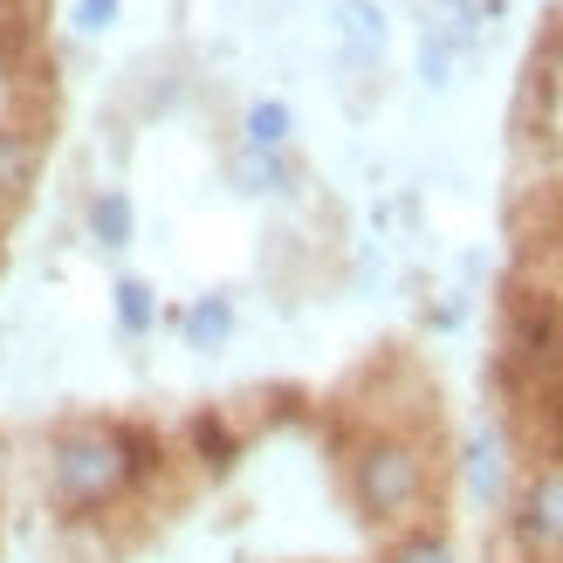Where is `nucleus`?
<instances>
[{
    "label": "nucleus",
    "instance_id": "obj_1",
    "mask_svg": "<svg viewBox=\"0 0 563 563\" xmlns=\"http://www.w3.org/2000/svg\"><path fill=\"white\" fill-rule=\"evenodd\" d=\"M124 488H131V461H124L118 427H69V433H55V446H48V495H55V509L97 516V509H110V501H124Z\"/></svg>",
    "mask_w": 563,
    "mask_h": 563
},
{
    "label": "nucleus",
    "instance_id": "obj_2",
    "mask_svg": "<svg viewBox=\"0 0 563 563\" xmlns=\"http://www.w3.org/2000/svg\"><path fill=\"white\" fill-rule=\"evenodd\" d=\"M351 501L372 522H406L427 501V454L406 433H372L351 454Z\"/></svg>",
    "mask_w": 563,
    "mask_h": 563
},
{
    "label": "nucleus",
    "instance_id": "obj_3",
    "mask_svg": "<svg viewBox=\"0 0 563 563\" xmlns=\"http://www.w3.org/2000/svg\"><path fill=\"white\" fill-rule=\"evenodd\" d=\"M509 357L529 372H556L563 364V309L543 289H516L509 296Z\"/></svg>",
    "mask_w": 563,
    "mask_h": 563
},
{
    "label": "nucleus",
    "instance_id": "obj_4",
    "mask_svg": "<svg viewBox=\"0 0 563 563\" xmlns=\"http://www.w3.org/2000/svg\"><path fill=\"white\" fill-rule=\"evenodd\" d=\"M516 543L537 550V556L563 550V461L537 467V474H529V488L516 495Z\"/></svg>",
    "mask_w": 563,
    "mask_h": 563
},
{
    "label": "nucleus",
    "instance_id": "obj_5",
    "mask_svg": "<svg viewBox=\"0 0 563 563\" xmlns=\"http://www.w3.org/2000/svg\"><path fill=\"white\" fill-rule=\"evenodd\" d=\"M336 42H344V55L357 69L385 63V42H391L385 8H378V0H344V8H336Z\"/></svg>",
    "mask_w": 563,
    "mask_h": 563
},
{
    "label": "nucleus",
    "instance_id": "obj_6",
    "mask_svg": "<svg viewBox=\"0 0 563 563\" xmlns=\"http://www.w3.org/2000/svg\"><path fill=\"white\" fill-rule=\"evenodd\" d=\"M228 336H234V302L228 296H200L186 309V344L192 351H220Z\"/></svg>",
    "mask_w": 563,
    "mask_h": 563
},
{
    "label": "nucleus",
    "instance_id": "obj_7",
    "mask_svg": "<svg viewBox=\"0 0 563 563\" xmlns=\"http://www.w3.org/2000/svg\"><path fill=\"white\" fill-rule=\"evenodd\" d=\"M27 179H35V137H21L14 124H0V200L27 192Z\"/></svg>",
    "mask_w": 563,
    "mask_h": 563
},
{
    "label": "nucleus",
    "instance_id": "obj_8",
    "mask_svg": "<svg viewBox=\"0 0 563 563\" xmlns=\"http://www.w3.org/2000/svg\"><path fill=\"white\" fill-rule=\"evenodd\" d=\"M289 131H296L289 103H275V97L247 103V152H282V145H289Z\"/></svg>",
    "mask_w": 563,
    "mask_h": 563
},
{
    "label": "nucleus",
    "instance_id": "obj_9",
    "mask_svg": "<svg viewBox=\"0 0 563 563\" xmlns=\"http://www.w3.org/2000/svg\"><path fill=\"white\" fill-rule=\"evenodd\" d=\"M192 446H200V461H207L213 474H228V467H234V454H241L234 427H228V419H213V412L192 419Z\"/></svg>",
    "mask_w": 563,
    "mask_h": 563
},
{
    "label": "nucleus",
    "instance_id": "obj_10",
    "mask_svg": "<svg viewBox=\"0 0 563 563\" xmlns=\"http://www.w3.org/2000/svg\"><path fill=\"white\" fill-rule=\"evenodd\" d=\"M131 228H137V220H131V200H124V192H97V200H90V234H97L103 247H124Z\"/></svg>",
    "mask_w": 563,
    "mask_h": 563
},
{
    "label": "nucleus",
    "instance_id": "obj_11",
    "mask_svg": "<svg viewBox=\"0 0 563 563\" xmlns=\"http://www.w3.org/2000/svg\"><path fill=\"white\" fill-rule=\"evenodd\" d=\"M474 35H482V8H474V0H440L433 8V42H446V48H467Z\"/></svg>",
    "mask_w": 563,
    "mask_h": 563
},
{
    "label": "nucleus",
    "instance_id": "obj_12",
    "mask_svg": "<svg viewBox=\"0 0 563 563\" xmlns=\"http://www.w3.org/2000/svg\"><path fill=\"white\" fill-rule=\"evenodd\" d=\"M385 563H461V556H454V543H446L440 529H412V537H399L385 550Z\"/></svg>",
    "mask_w": 563,
    "mask_h": 563
},
{
    "label": "nucleus",
    "instance_id": "obj_13",
    "mask_svg": "<svg viewBox=\"0 0 563 563\" xmlns=\"http://www.w3.org/2000/svg\"><path fill=\"white\" fill-rule=\"evenodd\" d=\"M234 179H241V192H282V186H289V173H282L275 152H241L234 158Z\"/></svg>",
    "mask_w": 563,
    "mask_h": 563
},
{
    "label": "nucleus",
    "instance_id": "obj_14",
    "mask_svg": "<svg viewBox=\"0 0 563 563\" xmlns=\"http://www.w3.org/2000/svg\"><path fill=\"white\" fill-rule=\"evenodd\" d=\"M158 317V302H152V282H118V323L137 336V330H152Z\"/></svg>",
    "mask_w": 563,
    "mask_h": 563
},
{
    "label": "nucleus",
    "instance_id": "obj_15",
    "mask_svg": "<svg viewBox=\"0 0 563 563\" xmlns=\"http://www.w3.org/2000/svg\"><path fill=\"white\" fill-rule=\"evenodd\" d=\"M467 474H474V488H482V495H495V488H501V446H495V440H474Z\"/></svg>",
    "mask_w": 563,
    "mask_h": 563
},
{
    "label": "nucleus",
    "instance_id": "obj_16",
    "mask_svg": "<svg viewBox=\"0 0 563 563\" xmlns=\"http://www.w3.org/2000/svg\"><path fill=\"white\" fill-rule=\"evenodd\" d=\"M118 8L124 0H76V27L82 35H103V27H118Z\"/></svg>",
    "mask_w": 563,
    "mask_h": 563
},
{
    "label": "nucleus",
    "instance_id": "obj_17",
    "mask_svg": "<svg viewBox=\"0 0 563 563\" xmlns=\"http://www.w3.org/2000/svg\"><path fill=\"white\" fill-rule=\"evenodd\" d=\"M446 69H454V48L427 35V82H446Z\"/></svg>",
    "mask_w": 563,
    "mask_h": 563
},
{
    "label": "nucleus",
    "instance_id": "obj_18",
    "mask_svg": "<svg viewBox=\"0 0 563 563\" xmlns=\"http://www.w3.org/2000/svg\"><path fill=\"white\" fill-rule=\"evenodd\" d=\"M0 488H8V446H0Z\"/></svg>",
    "mask_w": 563,
    "mask_h": 563
}]
</instances>
